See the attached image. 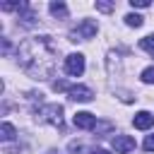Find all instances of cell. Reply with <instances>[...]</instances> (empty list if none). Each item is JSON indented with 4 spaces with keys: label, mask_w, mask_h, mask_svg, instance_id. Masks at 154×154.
Segmentation results:
<instances>
[{
    "label": "cell",
    "mask_w": 154,
    "mask_h": 154,
    "mask_svg": "<svg viewBox=\"0 0 154 154\" xmlns=\"http://www.w3.org/2000/svg\"><path fill=\"white\" fill-rule=\"evenodd\" d=\"M19 67L34 79H48L58 63V46L48 34L24 38L17 48Z\"/></svg>",
    "instance_id": "6da1fadb"
},
{
    "label": "cell",
    "mask_w": 154,
    "mask_h": 154,
    "mask_svg": "<svg viewBox=\"0 0 154 154\" xmlns=\"http://www.w3.org/2000/svg\"><path fill=\"white\" fill-rule=\"evenodd\" d=\"M94 36H96V22H91V19H82L79 26H75L70 31L72 41H84V38H94Z\"/></svg>",
    "instance_id": "7a4b0ae2"
},
{
    "label": "cell",
    "mask_w": 154,
    "mask_h": 154,
    "mask_svg": "<svg viewBox=\"0 0 154 154\" xmlns=\"http://www.w3.org/2000/svg\"><path fill=\"white\" fill-rule=\"evenodd\" d=\"M38 116H41V120H46V123H51V125H55V128L63 125V106H60V103H48V106H43Z\"/></svg>",
    "instance_id": "3957f363"
},
{
    "label": "cell",
    "mask_w": 154,
    "mask_h": 154,
    "mask_svg": "<svg viewBox=\"0 0 154 154\" xmlns=\"http://www.w3.org/2000/svg\"><path fill=\"white\" fill-rule=\"evenodd\" d=\"M65 72L72 75V77H79L84 72V55L82 53H72L65 58Z\"/></svg>",
    "instance_id": "277c9868"
},
{
    "label": "cell",
    "mask_w": 154,
    "mask_h": 154,
    "mask_svg": "<svg viewBox=\"0 0 154 154\" xmlns=\"http://www.w3.org/2000/svg\"><path fill=\"white\" fill-rule=\"evenodd\" d=\"M113 149H116L118 154H128V152L135 149V140H132L130 135H116V137H113Z\"/></svg>",
    "instance_id": "5b68a950"
},
{
    "label": "cell",
    "mask_w": 154,
    "mask_h": 154,
    "mask_svg": "<svg viewBox=\"0 0 154 154\" xmlns=\"http://www.w3.org/2000/svg\"><path fill=\"white\" fill-rule=\"evenodd\" d=\"M67 94H70V99H72V101H91V99H94V91H91L89 87H82V84L70 87V89H67Z\"/></svg>",
    "instance_id": "8992f818"
},
{
    "label": "cell",
    "mask_w": 154,
    "mask_h": 154,
    "mask_svg": "<svg viewBox=\"0 0 154 154\" xmlns=\"http://www.w3.org/2000/svg\"><path fill=\"white\" fill-rule=\"evenodd\" d=\"M72 123H75L77 128H82V130H91V128H96V116H91V113L82 111V113H75Z\"/></svg>",
    "instance_id": "52a82bcc"
},
{
    "label": "cell",
    "mask_w": 154,
    "mask_h": 154,
    "mask_svg": "<svg viewBox=\"0 0 154 154\" xmlns=\"http://www.w3.org/2000/svg\"><path fill=\"white\" fill-rule=\"evenodd\" d=\"M132 125H135L137 130H147V128L154 125V116H152L149 111H140V113L132 118Z\"/></svg>",
    "instance_id": "ba28073f"
},
{
    "label": "cell",
    "mask_w": 154,
    "mask_h": 154,
    "mask_svg": "<svg viewBox=\"0 0 154 154\" xmlns=\"http://www.w3.org/2000/svg\"><path fill=\"white\" fill-rule=\"evenodd\" d=\"M48 10H51V14H53V17H60V19H65V17H67V7H65V2H60V0H58V2H51V7H48Z\"/></svg>",
    "instance_id": "9c48e42d"
},
{
    "label": "cell",
    "mask_w": 154,
    "mask_h": 154,
    "mask_svg": "<svg viewBox=\"0 0 154 154\" xmlns=\"http://www.w3.org/2000/svg\"><path fill=\"white\" fill-rule=\"evenodd\" d=\"M0 137H2L5 142H10V140L14 137V128H12V123H7V120H5V123L0 125Z\"/></svg>",
    "instance_id": "30bf717a"
},
{
    "label": "cell",
    "mask_w": 154,
    "mask_h": 154,
    "mask_svg": "<svg viewBox=\"0 0 154 154\" xmlns=\"http://www.w3.org/2000/svg\"><path fill=\"white\" fill-rule=\"evenodd\" d=\"M140 46L147 51V53H154V34H149V36H144L142 41H140Z\"/></svg>",
    "instance_id": "8fae6325"
},
{
    "label": "cell",
    "mask_w": 154,
    "mask_h": 154,
    "mask_svg": "<svg viewBox=\"0 0 154 154\" xmlns=\"http://www.w3.org/2000/svg\"><path fill=\"white\" fill-rule=\"evenodd\" d=\"M142 22H144V17H140V14H128L125 17V24L128 26H142Z\"/></svg>",
    "instance_id": "7c38bea8"
},
{
    "label": "cell",
    "mask_w": 154,
    "mask_h": 154,
    "mask_svg": "<svg viewBox=\"0 0 154 154\" xmlns=\"http://www.w3.org/2000/svg\"><path fill=\"white\" fill-rule=\"evenodd\" d=\"M142 82H144V84H154V65L142 72Z\"/></svg>",
    "instance_id": "4fadbf2b"
},
{
    "label": "cell",
    "mask_w": 154,
    "mask_h": 154,
    "mask_svg": "<svg viewBox=\"0 0 154 154\" xmlns=\"http://www.w3.org/2000/svg\"><path fill=\"white\" fill-rule=\"evenodd\" d=\"M144 149H147V152H154V135H149V137L144 140Z\"/></svg>",
    "instance_id": "5bb4252c"
},
{
    "label": "cell",
    "mask_w": 154,
    "mask_h": 154,
    "mask_svg": "<svg viewBox=\"0 0 154 154\" xmlns=\"http://www.w3.org/2000/svg\"><path fill=\"white\" fill-rule=\"evenodd\" d=\"M130 7H149V0H132Z\"/></svg>",
    "instance_id": "9a60e30c"
},
{
    "label": "cell",
    "mask_w": 154,
    "mask_h": 154,
    "mask_svg": "<svg viewBox=\"0 0 154 154\" xmlns=\"http://www.w3.org/2000/svg\"><path fill=\"white\" fill-rule=\"evenodd\" d=\"M96 7H99L101 12H111V10H113V5H108V2H96Z\"/></svg>",
    "instance_id": "2e32d148"
},
{
    "label": "cell",
    "mask_w": 154,
    "mask_h": 154,
    "mask_svg": "<svg viewBox=\"0 0 154 154\" xmlns=\"http://www.w3.org/2000/svg\"><path fill=\"white\" fill-rule=\"evenodd\" d=\"M91 154H108V152H106V149H94Z\"/></svg>",
    "instance_id": "e0dca14e"
},
{
    "label": "cell",
    "mask_w": 154,
    "mask_h": 154,
    "mask_svg": "<svg viewBox=\"0 0 154 154\" xmlns=\"http://www.w3.org/2000/svg\"><path fill=\"white\" fill-rule=\"evenodd\" d=\"M48 154H60V152H48Z\"/></svg>",
    "instance_id": "ac0fdd59"
}]
</instances>
